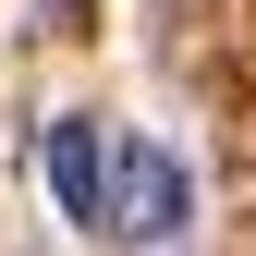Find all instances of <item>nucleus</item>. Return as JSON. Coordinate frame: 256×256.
I'll use <instances>...</instances> for the list:
<instances>
[{"label": "nucleus", "mask_w": 256, "mask_h": 256, "mask_svg": "<svg viewBox=\"0 0 256 256\" xmlns=\"http://www.w3.org/2000/svg\"><path fill=\"white\" fill-rule=\"evenodd\" d=\"M110 134H98V122H86V110H61V122H37V183H49V196H61V220H86V232H98V220H110Z\"/></svg>", "instance_id": "2"}, {"label": "nucleus", "mask_w": 256, "mask_h": 256, "mask_svg": "<svg viewBox=\"0 0 256 256\" xmlns=\"http://www.w3.org/2000/svg\"><path fill=\"white\" fill-rule=\"evenodd\" d=\"M183 208H196V171H183L171 146H122V158H110V220H98V232L134 244V256H171V244H183Z\"/></svg>", "instance_id": "1"}]
</instances>
